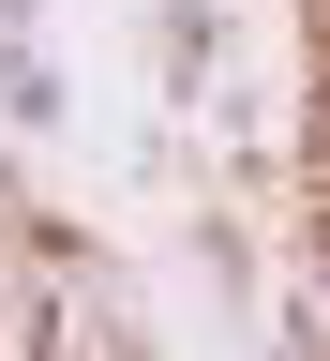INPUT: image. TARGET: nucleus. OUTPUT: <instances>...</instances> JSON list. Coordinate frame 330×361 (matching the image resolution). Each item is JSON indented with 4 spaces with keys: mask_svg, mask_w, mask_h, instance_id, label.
I'll return each instance as SVG.
<instances>
[{
    "mask_svg": "<svg viewBox=\"0 0 330 361\" xmlns=\"http://www.w3.org/2000/svg\"><path fill=\"white\" fill-rule=\"evenodd\" d=\"M151 61H165L180 106H196V90L225 75V0H165V16H151Z\"/></svg>",
    "mask_w": 330,
    "mask_h": 361,
    "instance_id": "nucleus-1",
    "label": "nucleus"
},
{
    "mask_svg": "<svg viewBox=\"0 0 330 361\" xmlns=\"http://www.w3.org/2000/svg\"><path fill=\"white\" fill-rule=\"evenodd\" d=\"M0 121H15V135H61V75H45V45H0Z\"/></svg>",
    "mask_w": 330,
    "mask_h": 361,
    "instance_id": "nucleus-2",
    "label": "nucleus"
},
{
    "mask_svg": "<svg viewBox=\"0 0 330 361\" xmlns=\"http://www.w3.org/2000/svg\"><path fill=\"white\" fill-rule=\"evenodd\" d=\"M196 271H210V301H255V226L210 211V226H196Z\"/></svg>",
    "mask_w": 330,
    "mask_h": 361,
    "instance_id": "nucleus-3",
    "label": "nucleus"
},
{
    "mask_svg": "<svg viewBox=\"0 0 330 361\" xmlns=\"http://www.w3.org/2000/svg\"><path fill=\"white\" fill-rule=\"evenodd\" d=\"M30 30H45V0H0V45H30Z\"/></svg>",
    "mask_w": 330,
    "mask_h": 361,
    "instance_id": "nucleus-4",
    "label": "nucleus"
},
{
    "mask_svg": "<svg viewBox=\"0 0 330 361\" xmlns=\"http://www.w3.org/2000/svg\"><path fill=\"white\" fill-rule=\"evenodd\" d=\"M15 211H30V196H15V166H0V226H15Z\"/></svg>",
    "mask_w": 330,
    "mask_h": 361,
    "instance_id": "nucleus-5",
    "label": "nucleus"
},
{
    "mask_svg": "<svg viewBox=\"0 0 330 361\" xmlns=\"http://www.w3.org/2000/svg\"><path fill=\"white\" fill-rule=\"evenodd\" d=\"M315 16H330V0H315Z\"/></svg>",
    "mask_w": 330,
    "mask_h": 361,
    "instance_id": "nucleus-6",
    "label": "nucleus"
}]
</instances>
